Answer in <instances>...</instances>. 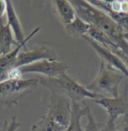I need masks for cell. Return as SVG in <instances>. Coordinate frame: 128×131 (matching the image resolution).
Returning <instances> with one entry per match:
<instances>
[{
    "label": "cell",
    "mask_w": 128,
    "mask_h": 131,
    "mask_svg": "<svg viewBox=\"0 0 128 131\" xmlns=\"http://www.w3.org/2000/svg\"><path fill=\"white\" fill-rule=\"evenodd\" d=\"M70 3L73 5L76 15L79 18L89 25H94L99 30L104 31L117 45L125 40L122 29L108 15L92 5L89 1L73 0L70 1Z\"/></svg>",
    "instance_id": "6da1fadb"
},
{
    "label": "cell",
    "mask_w": 128,
    "mask_h": 131,
    "mask_svg": "<svg viewBox=\"0 0 128 131\" xmlns=\"http://www.w3.org/2000/svg\"><path fill=\"white\" fill-rule=\"evenodd\" d=\"M40 84L46 86L51 92L59 93L67 96L71 101L84 102L85 99L89 98L91 100H97L102 98V96L90 92L86 86L79 84L67 73L58 78H39Z\"/></svg>",
    "instance_id": "7a4b0ae2"
},
{
    "label": "cell",
    "mask_w": 128,
    "mask_h": 131,
    "mask_svg": "<svg viewBox=\"0 0 128 131\" xmlns=\"http://www.w3.org/2000/svg\"><path fill=\"white\" fill-rule=\"evenodd\" d=\"M125 79V75L101 61L97 76L86 88L102 97L116 98L119 95V86Z\"/></svg>",
    "instance_id": "3957f363"
},
{
    "label": "cell",
    "mask_w": 128,
    "mask_h": 131,
    "mask_svg": "<svg viewBox=\"0 0 128 131\" xmlns=\"http://www.w3.org/2000/svg\"><path fill=\"white\" fill-rule=\"evenodd\" d=\"M40 84L37 79L5 80L0 82V104L12 106Z\"/></svg>",
    "instance_id": "277c9868"
},
{
    "label": "cell",
    "mask_w": 128,
    "mask_h": 131,
    "mask_svg": "<svg viewBox=\"0 0 128 131\" xmlns=\"http://www.w3.org/2000/svg\"><path fill=\"white\" fill-rule=\"evenodd\" d=\"M46 116L66 130L71 118V101L63 94L51 92Z\"/></svg>",
    "instance_id": "5b68a950"
},
{
    "label": "cell",
    "mask_w": 128,
    "mask_h": 131,
    "mask_svg": "<svg viewBox=\"0 0 128 131\" xmlns=\"http://www.w3.org/2000/svg\"><path fill=\"white\" fill-rule=\"evenodd\" d=\"M23 74L25 73H40L46 78H58L65 74L69 67L66 63L58 60H43L33 64L20 67Z\"/></svg>",
    "instance_id": "8992f818"
},
{
    "label": "cell",
    "mask_w": 128,
    "mask_h": 131,
    "mask_svg": "<svg viewBox=\"0 0 128 131\" xmlns=\"http://www.w3.org/2000/svg\"><path fill=\"white\" fill-rule=\"evenodd\" d=\"M93 102L101 106L107 112L109 119L117 122L120 116L128 114V83H125L122 94L116 98L102 97L93 100Z\"/></svg>",
    "instance_id": "52a82bcc"
},
{
    "label": "cell",
    "mask_w": 128,
    "mask_h": 131,
    "mask_svg": "<svg viewBox=\"0 0 128 131\" xmlns=\"http://www.w3.org/2000/svg\"><path fill=\"white\" fill-rule=\"evenodd\" d=\"M43 60H57L52 48L47 46H36L30 48L24 47L20 51L15 62V67H22Z\"/></svg>",
    "instance_id": "ba28073f"
},
{
    "label": "cell",
    "mask_w": 128,
    "mask_h": 131,
    "mask_svg": "<svg viewBox=\"0 0 128 131\" xmlns=\"http://www.w3.org/2000/svg\"><path fill=\"white\" fill-rule=\"evenodd\" d=\"M82 38L88 42L89 45L91 46V47L95 50V52L98 54V56L102 60L101 61H103L104 64H106L109 67H112V68L117 70L119 73H121L123 75H125L128 81V69L126 66L125 65V63L123 62L122 60L118 55H116L112 51H110L107 48L104 47L103 46L99 45L97 42L92 40L87 35L83 36Z\"/></svg>",
    "instance_id": "9c48e42d"
},
{
    "label": "cell",
    "mask_w": 128,
    "mask_h": 131,
    "mask_svg": "<svg viewBox=\"0 0 128 131\" xmlns=\"http://www.w3.org/2000/svg\"><path fill=\"white\" fill-rule=\"evenodd\" d=\"M40 31V27L37 26L29 33V35L27 37H25V40L22 43L19 44L17 46H15L13 49L12 50V52H10L9 53L5 54V55L0 57V82L7 80L8 72L12 68L15 67V62H16V60L18 58L19 54H20V51L24 47H25V45H26L27 42L33 36L37 34Z\"/></svg>",
    "instance_id": "30bf717a"
},
{
    "label": "cell",
    "mask_w": 128,
    "mask_h": 131,
    "mask_svg": "<svg viewBox=\"0 0 128 131\" xmlns=\"http://www.w3.org/2000/svg\"><path fill=\"white\" fill-rule=\"evenodd\" d=\"M6 18H7V25L10 26L13 36L15 38V40L19 44L22 43L25 40V34L24 31L22 28V25L20 23V20L19 18L17 12L15 10V8L12 2L10 0L6 1Z\"/></svg>",
    "instance_id": "8fae6325"
},
{
    "label": "cell",
    "mask_w": 128,
    "mask_h": 131,
    "mask_svg": "<svg viewBox=\"0 0 128 131\" xmlns=\"http://www.w3.org/2000/svg\"><path fill=\"white\" fill-rule=\"evenodd\" d=\"M18 45L19 43L15 40L10 26L7 24H4L3 19H0V57L12 52V46Z\"/></svg>",
    "instance_id": "7c38bea8"
},
{
    "label": "cell",
    "mask_w": 128,
    "mask_h": 131,
    "mask_svg": "<svg viewBox=\"0 0 128 131\" xmlns=\"http://www.w3.org/2000/svg\"><path fill=\"white\" fill-rule=\"evenodd\" d=\"M55 12H57L59 18L62 21L64 26L70 24L76 17V10L70 1L68 0H55L53 2Z\"/></svg>",
    "instance_id": "4fadbf2b"
},
{
    "label": "cell",
    "mask_w": 128,
    "mask_h": 131,
    "mask_svg": "<svg viewBox=\"0 0 128 131\" xmlns=\"http://www.w3.org/2000/svg\"><path fill=\"white\" fill-rule=\"evenodd\" d=\"M88 109L89 107L87 105L82 107L79 102L71 101V118L69 125L65 131H84L81 124V119L83 116H86Z\"/></svg>",
    "instance_id": "5bb4252c"
},
{
    "label": "cell",
    "mask_w": 128,
    "mask_h": 131,
    "mask_svg": "<svg viewBox=\"0 0 128 131\" xmlns=\"http://www.w3.org/2000/svg\"><path fill=\"white\" fill-rule=\"evenodd\" d=\"M87 36L89 38H90L92 40L97 42V44H99V45L103 46L104 47L112 51V52L118 49V45L114 41H112V39L111 38H109L104 31L99 30L98 28H97L94 25H89Z\"/></svg>",
    "instance_id": "9a60e30c"
},
{
    "label": "cell",
    "mask_w": 128,
    "mask_h": 131,
    "mask_svg": "<svg viewBox=\"0 0 128 131\" xmlns=\"http://www.w3.org/2000/svg\"><path fill=\"white\" fill-rule=\"evenodd\" d=\"M89 25H89L88 23H86L76 15V18L70 24L65 25L64 29L70 35L83 37V36L87 35Z\"/></svg>",
    "instance_id": "2e32d148"
},
{
    "label": "cell",
    "mask_w": 128,
    "mask_h": 131,
    "mask_svg": "<svg viewBox=\"0 0 128 131\" xmlns=\"http://www.w3.org/2000/svg\"><path fill=\"white\" fill-rule=\"evenodd\" d=\"M86 117H87V119H88V122H87V125L85 127L84 131H100L98 124H97V122L94 119L92 113L90 112L89 107L88 111H87Z\"/></svg>",
    "instance_id": "e0dca14e"
},
{
    "label": "cell",
    "mask_w": 128,
    "mask_h": 131,
    "mask_svg": "<svg viewBox=\"0 0 128 131\" xmlns=\"http://www.w3.org/2000/svg\"><path fill=\"white\" fill-rule=\"evenodd\" d=\"M100 131H118L116 126V122L112 121V120L108 118L105 124L100 128Z\"/></svg>",
    "instance_id": "ac0fdd59"
},
{
    "label": "cell",
    "mask_w": 128,
    "mask_h": 131,
    "mask_svg": "<svg viewBox=\"0 0 128 131\" xmlns=\"http://www.w3.org/2000/svg\"><path fill=\"white\" fill-rule=\"evenodd\" d=\"M118 131H128V114L123 115L118 124L116 123Z\"/></svg>",
    "instance_id": "d6986e66"
},
{
    "label": "cell",
    "mask_w": 128,
    "mask_h": 131,
    "mask_svg": "<svg viewBox=\"0 0 128 131\" xmlns=\"http://www.w3.org/2000/svg\"><path fill=\"white\" fill-rule=\"evenodd\" d=\"M20 126V122H17V117L16 116H13L12 119V122H11V123L8 125L7 127V130L6 131H16L17 128H19V127Z\"/></svg>",
    "instance_id": "ffe728a7"
},
{
    "label": "cell",
    "mask_w": 128,
    "mask_h": 131,
    "mask_svg": "<svg viewBox=\"0 0 128 131\" xmlns=\"http://www.w3.org/2000/svg\"><path fill=\"white\" fill-rule=\"evenodd\" d=\"M6 12V1L0 0V19H3V16Z\"/></svg>",
    "instance_id": "44dd1931"
},
{
    "label": "cell",
    "mask_w": 128,
    "mask_h": 131,
    "mask_svg": "<svg viewBox=\"0 0 128 131\" xmlns=\"http://www.w3.org/2000/svg\"><path fill=\"white\" fill-rule=\"evenodd\" d=\"M8 123L7 122H5V123H3L2 125H0V131H6L7 130Z\"/></svg>",
    "instance_id": "7402d4cb"
},
{
    "label": "cell",
    "mask_w": 128,
    "mask_h": 131,
    "mask_svg": "<svg viewBox=\"0 0 128 131\" xmlns=\"http://www.w3.org/2000/svg\"><path fill=\"white\" fill-rule=\"evenodd\" d=\"M31 131H33V130H31Z\"/></svg>",
    "instance_id": "603a6c76"
}]
</instances>
